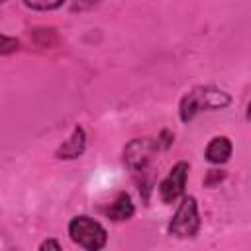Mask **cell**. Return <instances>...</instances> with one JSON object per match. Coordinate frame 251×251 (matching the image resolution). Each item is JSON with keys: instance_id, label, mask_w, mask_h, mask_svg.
I'll return each mask as SVG.
<instances>
[{"instance_id": "obj_1", "label": "cell", "mask_w": 251, "mask_h": 251, "mask_svg": "<svg viewBox=\"0 0 251 251\" xmlns=\"http://www.w3.org/2000/svg\"><path fill=\"white\" fill-rule=\"evenodd\" d=\"M157 143L155 139L151 137H137V139H131L126 149H124V163L126 167L129 169L131 176L135 178L139 190L143 188L145 194L151 190V180H149V173H151V163H153V157L157 153Z\"/></svg>"}, {"instance_id": "obj_2", "label": "cell", "mask_w": 251, "mask_h": 251, "mask_svg": "<svg viewBox=\"0 0 251 251\" xmlns=\"http://www.w3.org/2000/svg\"><path fill=\"white\" fill-rule=\"evenodd\" d=\"M231 104V96L216 86H196L180 98L178 116L186 124L204 110H224Z\"/></svg>"}, {"instance_id": "obj_3", "label": "cell", "mask_w": 251, "mask_h": 251, "mask_svg": "<svg viewBox=\"0 0 251 251\" xmlns=\"http://www.w3.org/2000/svg\"><path fill=\"white\" fill-rule=\"evenodd\" d=\"M69 237L84 251H102L108 243L106 227L90 216H75L69 222Z\"/></svg>"}, {"instance_id": "obj_4", "label": "cell", "mask_w": 251, "mask_h": 251, "mask_svg": "<svg viewBox=\"0 0 251 251\" xmlns=\"http://www.w3.org/2000/svg\"><path fill=\"white\" fill-rule=\"evenodd\" d=\"M200 229V212L194 196H182L169 222V233L178 239H192Z\"/></svg>"}, {"instance_id": "obj_5", "label": "cell", "mask_w": 251, "mask_h": 251, "mask_svg": "<svg viewBox=\"0 0 251 251\" xmlns=\"http://www.w3.org/2000/svg\"><path fill=\"white\" fill-rule=\"evenodd\" d=\"M188 171H190V167L186 161H178L176 165H173L169 175L159 184V198L163 204H173L175 200H178L184 194Z\"/></svg>"}, {"instance_id": "obj_6", "label": "cell", "mask_w": 251, "mask_h": 251, "mask_svg": "<svg viewBox=\"0 0 251 251\" xmlns=\"http://www.w3.org/2000/svg\"><path fill=\"white\" fill-rule=\"evenodd\" d=\"M84 147H86V133L80 126H75L73 133L69 135L67 141H63L57 151H55V157L57 159H76L84 153Z\"/></svg>"}, {"instance_id": "obj_7", "label": "cell", "mask_w": 251, "mask_h": 251, "mask_svg": "<svg viewBox=\"0 0 251 251\" xmlns=\"http://www.w3.org/2000/svg\"><path fill=\"white\" fill-rule=\"evenodd\" d=\"M106 218H110L112 222H127L133 218L135 214V206L131 202V196L127 192H118L114 202L102 210Z\"/></svg>"}, {"instance_id": "obj_8", "label": "cell", "mask_w": 251, "mask_h": 251, "mask_svg": "<svg viewBox=\"0 0 251 251\" xmlns=\"http://www.w3.org/2000/svg\"><path fill=\"white\" fill-rule=\"evenodd\" d=\"M231 151H233L231 141H229L226 135H218V137H212L210 143L206 145L204 157H206L212 165H224V163L229 161Z\"/></svg>"}, {"instance_id": "obj_9", "label": "cell", "mask_w": 251, "mask_h": 251, "mask_svg": "<svg viewBox=\"0 0 251 251\" xmlns=\"http://www.w3.org/2000/svg\"><path fill=\"white\" fill-rule=\"evenodd\" d=\"M31 37H33L37 47H47L49 49V47H55L59 43V37H57L53 27H35L31 31Z\"/></svg>"}, {"instance_id": "obj_10", "label": "cell", "mask_w": 251, "mask_h": 251, "mask_svg": "<svg viewBox=\"0 0 251 251\" xmlns=\"http://www.w3.org/2000/svg\"><path fill=\"white\" fill-rule=\"evenodd\" d=\"M24 6L25 8H31V10H41V12H47V10H57L63 6V0H53V2H45V0H24Z\"/></svg>"}, {"instance_id": "obj_11", "label": "cell", "mask_w": 251, "mask_h": 251, "mask_svg": "<svg viewBox=\"0 0 251 251\" xmlns=\"http://www.w3.org/2000/svg\"><path fill=\"white\" fill-rule=\"evenodd\" d=\"M20 49V41L16 37L0 33V55H12Z\"/></svg>"}, {"instance_id": "obj_12", "label": "cell", "mask_w": 251, "mask_h": 251, "mask_svg": "<svg viewBox=\"0 0 251 251\" xmlns=\"http://www.w3.org/2000/svg\"><path fill=\"white\" fill-rule=\"evenodd\" d=\"M224 178H226V173H224V171L212 169V171H208V175H206V178H204V186H216V184L222 182Z\"/></svg>"}, {"instance_id": "obj_13", "label": "cell", "mask_w": 251, "mask_h": 251, "mask_svg": "<svg viewBox=\"0 0 251 251\" xmlns=\"http://www.w3.org/2000/svg\"><path fill=\"white\" fill-rule=\"evenodd\" d=\"M173 139H175L173 131L163 129V131H161V135H159V139L155 141V143H157V149H159V147H161V149H169V147L173 145Z\"/></svg>"}, {"instance_id": "obj_14", "label": "cell", "mask_w": 251, "mask_h": 251, "mask_svg": "<svg viewBox=\"0 0 251 251\" xmlns=\"http://www.w3.org/2000/svg\"><path fill=\"white\" fill-rule=\"evenodd\" d=\"M39 251H63V249H61V245H59L57 239L49 237V239H45V241L39 245Z\"/></svg>"}]
</instances>
